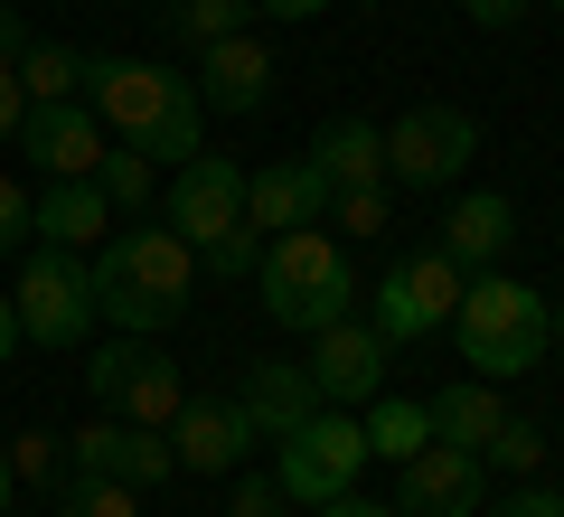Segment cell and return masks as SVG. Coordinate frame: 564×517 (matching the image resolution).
<instances>
[{"mask_svg":"<svg viewBox=\"0 0 564 517\" xmlns=\"http://www.w3.org/2000/svg\"><path fill=\"white\" fill-rule=\"evenodd\" d=\"M545 320H555V348H564V292H555V301H545Z\"/></svg>","mask_w":564,"mask_h":517,"instance_id":"b9f144b4","label":"cell"},{"mask_svg":"<svg viewBox=\"0 0 564 517\" xmlns=\"http://www.w3.org/2000/svg\"><path fill=\"white\" fill-rule=\"evenodd\" d=\"M66 452H76V471L122 480V489H151V480L180 471V461H170V433H151V423H122V414H85L76 433H66Z\"/></svg>","mask_w":564,"mask_h":517,"instance_id":"9a60e30c","label":"cell"},{"mask_svg":"<svg viewBox=\"0 0 564 517\" xmlns=\"http://www.w3.org/2000/svg\"><path fill=\"white\" fill-rule=\"evenodd\" d=\"M329 217H339V236H386L395 198H386V189H339V198H329Z\"/></svg>","mask_w":564,"mask_h":517,"instance_id":"f1b7e54d","label":"cell"},{"mask_svg":"<svg viewBox=\"0 0 564 517\" xmlns=\"http://www.w3.org/2000/svg\"><path fill=\"white\" fill-rule=\"evenodd\" d=\"M555 489H564V442H555Z\"/></svg>","mask_w":564,"mask_h":517,"instance_id":"7bdbcfd3","label":"cell"},{"mask_svg":"<svg viewBox=\"0 0 564 517\" xmlns=\"http://www.w3.org/2000/svg\"><path fill=\"white\" fill-rule=\"evenodd\" d=\"M329 217V180L311 160H263L245 170V226L254 236H292V226H321Z\"/></svg>","mask_w":564,"mask_h":517,"instance_id":"2e32d148","label":"cell"},{"mask_svg":"<svg viewBox=\"0 0 564 517\" xmlns=\"http://www.w3.org/2000/svg\"><path fill=\"white\" fill-rule=\"evenodd\" d=\"M95 405L122 423H151V433H170V414L188 405L180 367L161 358V348H141V338H113V348H95Z\"/></svg>","mask_w":564,"mask_h":517,"instance_id":"9c48e42d","label":"cell"},{"mask_svg":"<svg viewBox=\"0 0 564 517\" xmlns=\"http://www.w3.org/2000/svg\"><path fill=\"white\" fill-rule=\"evenodd\" d=\"M489 508V461L462 442H423L395 461V517H480Z\"/></svg>","mask_w":564,"mask_h":517,"instance_id":"30bf717a","label":"cell"},{"mask_svg":"<svg viewBox=\"0 0 564 517\" xmlns=\"http://www.w3.org/2000/svg\"><path fill=\"white\" fill-rule=\"evenodd\" d=\"M85 47H57V39H29V57H20V95L29 104H76L85 95Z\"/></svg>","mask_w":564,"mask_h":517,"instance_id":"d4e9b609","label":"cell"},{"mask_svg":"<svg viewBox=\"0 0 564 517\" xmlns=\"http://www.w3.org/2000/svg\"><path fill=\"white\" fill-rule=\"evenodd\" d=\"M254 255H263V236H254V226H236V236H217V245H207V273H226V282H245V273H254Z\"/></svg>","mask_w":564,"mask_h":517,"instance_id":"1f68e13d","label":"cell"},{"mask_svg":"<svg viewBox=\"0 0 564 517\" xmlns=\"http://www.w3.org/2000/svg\"><path fill=\"white\" fill-rule=\"evenodd\" d=\"M254 20V0H161V39L170 47H217V39H236V29Z\"/></svg>","mask_w":564,"mask_h":517,"instance_id":"cb8c5ba5","label":"cell"},{"mask_svg":"<svg viewBox=\"0 0 564 517\" xmlns=\"http://www.w3.org/2000/svg\"><path fill=\"white\" fill-rule=\"evenodd\" d=\"M545 10H564V0H545Z\"/></svg>","mask_w":564,"mask_h":517,"instance_id":"ee69618b","label":"cell"},{"mask_svg":"<svg viewBox=\"0 0 564 517\" xmlns=\"http://www.w3.org/2000/svg\"><path fill=\"white\" fill-rule=\"evenodd\" d=\"M462 263L443 255V245H423V255H395L377 273V292H367V330L386 338V348H414V338L452 330V301H462Z\"/></svg>","mask_w":564,"mask_h":517,"instance_id":"52a82bcc","label":"cell"},{"mask_svg":"<svg viewBox=\"0 0 564 517\" xmlns=\"http://www.w3.org/2000/svg\"><path fill=\"white\" fill-rule=\"evenodd\" d=\"M254 10H263V20H321L329 0H254Z\"/></svg>","mask_w":564,"mask_h":517,"instance_id":"74e56055","label":"cell"},{"mask_svg":"<svg viewBox=\"0 0 564 517\" xmlns=\"http://www.w3.org/2000/svg\"><path fill=\"white\" fill-rule=\"evenodd\" d=\"M20 236H29V189L0 170V255H20Z\"/></svg>","mask_w":564,"mask_h":517,"instance_id":"836d02e7","label":"cell"},{"mask_svg":"<svg viewBox=\"0 0 564 517\" xmlns=\"http://www.w3.org/2000/svg\"><path fill=\"white\" fill-rule=\"evenodd\" d=\"M226 517H292V498H282L273 471H236V498H226Z\"/></svg>","mask_w":564,"mask_h":517,"instance_id":"f546056e","label":"cell"},{"mask_svg":"<svg viewBox=\"0 0 564 517\" xmlns=\"http://www.w3.org/2000/svg\"><path fill=\"white\" fill-rule=\"evenodd\" d=\"M480 160V114L470 104H414L386 122V189H462Z\"/></svg>","mask_w":564,"mask_h":517,"instance_id":"8992f818","label":"cell"},{"mask_svg":"<svg viewBox=\"0 0 564 517\" xmlns=\"http://www.w3.org/2000/svg\"><path fill=\"white\" fill-rule=\"evenodd\" d=\"M85 273H95V311L122 338H161V330H180L188 292H198V245L180 226H122V236L95 245Z\"/></svg>","mask_w":564,"mask_h":517,"instance_id":"7a4b0ae2","label":"cell"},{"mask_svg":"<svg viewBox=\"0 0 564 517\" xmlns=\"http://www.w3.org/2000/svg\"><path fill=\"white\" fill-rule=\"evenodd\" d=\"M462 10H470V29H518L536 0H462Z\"/></svg>","mask_w":564,"mask_h":517,"instance_id":"d590c367","label":"cell"},{"mask_svg":"<svg viewBox=\"0 0 564 517\" xmlns=\"http://www.w3.org/2000/svg\"><path fill=\"white\" fill-rule=\"evenodd\" d=\"M358 471H367V433H358L348 405H321L311 423H292V433L273 442V480H282L292 508H329V498H348Z\"/></svg>","mask_w":564,"mask_h":517,"instance_id":"5b68a950","label":"cell"},{"mask_svg":"<svg viewBox=\"0 0 564 517\" xmlns=\"http://www.w3.org/2000/svg\"><path fill=\"white\" fill-rule=\"evenodd\" d=\"M188 85H198L207 114H236V122H245V114H263V104H273V47L236 29V39L198 47V76H188Z\"/></svg>","mask_w":564,"mask_h":517,"instance_id":"e0dca14e","label":"cell"},{"mask_svg":"<svg viewBox=\"0 0 564 517\" xmlns=\"http://www.w3.org/2000/svg\"><path fill=\"white\" fill-rule=\"evenodd\" d=\"M20 358V311H10V292H0V367Z\"/></svg>","mask_w":564,"mask_h":517,"instance_id":"ab89813d","label":"cell"},{"mask_svg":"<svg viewBox=\"0 0 564 517\" xmlns=\"http://www.w3.org/2000/svg\"><path fill=\"white\" fill-rule=\"evenodd\" d=\"M20 122H29V95H20V66H0V151L20 141Z\"/></svg>","mask_w":564,"mask_h":517,"instance_id":"e575fe53","label":"cell"},{"mask_svg":"<svg viewBox=\"0 0 564 517\" xmlns=\"http://www.w3.org/2000/svg\"><path fill=\"white\" fill-rule=\"evenodd\" d=\"M170 226H180L198 255L217 236H236V226H245V170L226 151H188L180 170H170Z\"/></svg>","mask_w":564,"mask_h":517,"instance_id":"8fae6325","label":"cell"},{"mask_svg":"<svg viewBox=\"0 0 564 517\" xmlns=\"http://www.w3.org/2000/svg\"><path fill=\"white\" fill-rule=\"evenodd\" d=\"M386 358H395V348H386L367 320H329V330H311L302 377L321 386V405H348V414H358L367 396H386Z\"/></svg>","mask_w":564,"mask_h":517,"instance_id":"7c38bea8","label":"cell"},{"mask_svg":"<svg viewBox=\"0 0 564 517\" xmlns=\"http://www.w3.org/2000/svg\"><path fill=\"white\" fill-rule=\"evenodd\" d=\"M104 226H113V207H104L95 180H47V198H29V236L39 245L85 255V245H104Z\"/></svg>","mask_w":564,"mask_h":517,"instance_id":"44dd1931","label":"cell"},{"mask_svg":"<svg viewBox=\"0 0 564 517\" xmlns=\"http://www.w3.org/2000/svg\"><path fill=\"white\" fill-rule=\"evenodd\" d=\"M480 461H489V471H518V480H536L545 461H555V442H545V423H527V414H508L499 433L480 442Z\"/></svg>","mask_w":564,"mask_h":517,"instance_id":"484cf974","label":"cell"},{"mask_svg":"<svg viewBox=\"0 0 564 517\" xmlns=\"http://www.w3.org/2000/svg\"><path fill=\"white\" fill-rule=\"evenodd\" d=\"M151 180H161V170H151L141 151H122V141L95 160V189H104V207H151Z\"/></svg>","mask_w":564,"mask_h":517,"instance_id":"4316f807","label":"cell"},{"mask_svg":"<svg viewBox=\"0 0 564 517\" xmlns=\"http://www.w3.org/2000/svg\"><path fill=\"white\" fill-rule=\"evenodd\" d=\"M302 160L329 180V198H339V189H386V122L339 114V122H321V141H311Z\"/></svg>","mask_w":564,"mask_h":517,"instance_id":"ffe728a7","label":"cell"},{"mask_svg":"<svg viewBox=\"0 0 564 517\" xmlns=\"http://www.w3.org/2000/svg\"><path fill=\"white\" fill-rule=\"evenodd\" d=\"M85 104H95V122L122 141V151H141L151 170H180L188 151H207V104L188 76H170L161 57H95L85 66Z\"/></svg>","mask_w":564,"mask_h":517,"instance_id":"6da1fadb","label":"cell"},{"mask_svg":"<svg viewBox=\"0 0 564 517\" xmlns=\"http://www.w3.org/2000/svg\"><path fill=\"white\" fill-rule=\"evenodd\" d=\"M311 517H395V508H377V498H358V489H348V498H329V508H311Z\"/></svg>","mask_w":564,"mask_h":517,"instance_id":"f35d334b","label":"cell"},{"mask_svg":"<svg viewBox=\"0 0 564 517\" xmlns=\"http://www.w3.org/2000/svg\"><path fill=\"white\" fill-rule=\"evenodd\" d=\"M29 57V29H20V10H0V66H20Z\"/></svg>","mask_w":564,"mask_h":517,"instance_id":"8d00e7d4","label":"cell"},{"mask_svg":"<svg viewBox=\"0 0 564 517\" xmlns=\"http://www.w3.org/2000/svg\"><path fill=\"white\" fill-rule=\"evenodd\" d=\"M10 311H20V338L29 348H85L95 338V273H85V255H66V245H39V255L20 263V292H10Z\"/></svg>","mask_w":564,"mask_h":517,"instance_id":"ba28073f","label":"cell"},{"mask_svg":"<svg viewBox=\"0 0 564 517\" xmlns=\"http://www.w3.org/2000/svg\"><path fill=\"white\" fill-rule=\"evenodd\" d=\"M10 151L29 160V170H47V180H95V160L113 151V132L95 122V104H29V122H20V141Z\"/></svg>","mask_w":564,"mask_h":517,"instance_id":"5bb4252c","label":"cell"},{"mask_svg":"<svg viewBox=\"0 0 564 517\" xmlns=\"http://www.w3.org/2000/svg\"><path fill=\"white\" fill-rule=\"evenodd\" d=\"M423 414H433V442H462V452H480V442L508 423V405H499V386H489V377H452L443 396H423Z\"/></svg>","mask_w":564,"mask_h":517,"instance_id":"7402d4cb","label":"cell"},{"mask_svg":"<svg viewBox=\"0 0 564 517\" xmlns=\"http://www.w3.org/2000/svg\"><path fill=\"white\" fill-rule=\"evenodd\" d=\"M433 245H443L462 273H489V263L518 245V207H508L499 189H470V198H452V207H443V236H433Z\"/></svg>","mask_w":564,"mask_h":517,"instance_id":"d6986e66","label":"cell"},{"mask_svg":"<svg viewBox=\"0 0 564 517\" xmlns=\"http://www.w3.org/2000/svg\"><path fill=\"white\" fill-rule=\"evenodd\" d=\"M254 442H263V433L245 423L236 396H188L180 414H170V461H180V471H198V480H236Z\"/></svg>","mask_w":564,"mask_h":517,"instance_id":"4fadbf2b","label":"cell"},{"mask_svg":"<svg viewBox=\"0 0 564 517\" xmlns=\"http://www.w3.org/2000/svg\"><path fill=\"white\" fill-rule=\"evenodd\" d=\"M57 517H141V508H132V489H122V480L66 471V489H57Z\"/></svg>","mask_w":564,"mask_h":517,"instance_id":"83f0119b","label":"cell"},{"mask_svg":"<svg viewBox=\"0 0 564 517\" xmlns=\"http://www.w3.org/2000/svg\"><path fill=\"white\" fill-rule=\"evenodd\" d=\"M57 452H66L57 433H20V442H10V471H20V480H57Z\"/></svg>","mask_w":564,"mask_h":517,"instance_id":"d6a6232c","label":"cell"},{"mask_svg":"<svg viewBox=\"0 0 564 517\" xmlns=\"http://www.w3.org/2000/svg\"><path fill=\"white\" fill-rule=\"evenodd\" d=\"M452 338H462L470 377L508 386V377H527V367H545L555 320H545V292H536V282H518V273L489 263V273H470L462 301H452Z\"/></svg>","mask_w":564,"mask_h":517,"instance_id":"3957f363","label":"cell"},{"mask_svg":"<svg viewBox=\"0 0 564 517\" xmlns=\"http://www.w3.org/2000/svg\"><path fill=\"white\" fill-rule=\"evenodd\" d=\"M10 498H20V471H10V442H0V517H10Z\"/></svg>","mask_w":564,"mask_h":517,"instance_id":"60d3db41","label":"cell"},{"mask_svg":"<svg viewBox=\"0 0 564 517\" xmlns=\"http://www.w3.org/2000/svg\"><path fill=\"white\" fill-rule=\"evenodd\" d=\"M358 433H367V461H414L423 442H433V414H423L414 396H367Z\"/></svg>","mask_w":564,"mask_h":517,"instance_id":"603a6c76","label":"cell"},{"mask_svg":"<svg viewBox=\"0 0 564 517\" xmlns=\"http://www.w3.org/2000/svg\"><path fill=\"white\" fill-rule=\"evenodd\" d=\"M236 405H245V423H254L263 442H282L292 423H311V414H321V386L302 377V358H245Z\"/></svg>","mask_w":564,"mask_h":517,"instance_id":"ac0fdd59","label":"cell"},{"mask_svg":"<svg viewBox=\"0 0 564 517\" xmlns=\"http://www.w3.org/2000/svg\"><path fill=\"white\" fill-rule=\"evenodd\" d=\"M254 292H263V320L273 330H329V320H348V301H358V273H348L339 236H321V226H292V236H263L254 255Z\"/></svg>","mask_w":564,"mask_h":517,"instance_id":"277c9868","label":"cell"},{"mask_svg":"<svg viewBox=\"0 0 564 517\" xmlns=\"http://www.w3.org/2000/svg\"><path fill=\"white\" fill-rule=\"evenodd\" d=\"M480 517H564V489H555V480H518V489L489 498Z\"/></svg>","mask_w":564,"mask_h":517,"instance_id":"4dcf8cb0","label":"cell"}]
</instances>
